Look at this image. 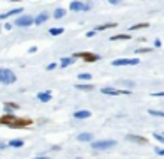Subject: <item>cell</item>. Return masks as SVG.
Segmentation results:
<instances>
[{
    "mask_svg": "<svg viewBox=\"0 0 164 159\" xmlns=\"http://www.w3.org/2000/svg\"><path fill=\"white\" fill-rule=\"evenodd\" d=\"M37 99L41 103H50L51 101V92L50 90H48V92H39V94H37Z\"/></svg>",
    "mask_w": 164,
    "mask_h": 159,
    "instance_id": "15",
    "label": "cell"
},
{
    "mask_svg": "<svg viewBox=\"0 0 164 159\" xmlns=\"http://www.w3.org/2000/svg\"><path fill=\"white\" fill-rule=\"evenodd\" d=\"M83 9H85V4L79 2V0H74V2L69 4V11H72V13H79V11H83Z\"/></svg>",
    "mask_w": 164,
    "mask_h": 159,
    "instance_id": "10",
    "label": "cell"
},
{
    "mask_svg": "<svg viewBox=\"0 0 164 159\" xmlns=\"http://www.w3.org/2000/svg\"><path fill=\"white\" fill-rule=\"evenodd\" d=\"M20 106L16 104V103L13 101H7V103H4V110H6V113H11V111H14V110H18Z\"/></svg>",
    "mask_w": 164,
    "mask_h": 159,
    "instance_id": "16",
    "label": "cell"
},
{
    "mask_svg": "<svg viewBox=\"0 0 164 159\" xmlns=\"http://www.w3.org/2000/svg\"><path fill=\"white\" fill-rule=\"evenodd\" d=\"M116 142L115 140H97V142H90V147L93 150H108V149H113Z\"/></svg>",
    "mask_w": 164,
    "mask_h": 159,
    "instance_id": "3",
    "label": "cell"
},
{
    "mask_svg": "<svg viewBox=\"0 0 164 159\" xmlns=\"http://www.w3.org/2000/svg\"><path fill=\"white\" fill-rule=\"evenodd\" d=\"M0 83H2V85H13V83H16L14 71H11L7 67H2V69H0Z\"/></svg>",
    "mask_w": 164,
    "mask_h": 159,
    "instance_id": "2",
    "label": "cell"
},
{
    "mask_svg": "<svg viewBox=\"0 0 164 159\" xmlns=\"http://www.w3.org/2000/svg\"><path fill=\"white\" fill-rule=\"evenodd\" d=\"M48 18H50L48 13H41V14H37L36 18H34V25H43L44 21H48Z\"/></svg>",
    "mask_w": 164,
    "mask_h": 159,
    "instance_id": "13",
    "label": "cell"
},
{
    "mask_svg": "<svg viewBox=\"0 0 164 159\" xmlns=\"http://www.w3.org/2000/svg\"><path fill=\"white\" fill-rule=\"evenodd\" d=\"M32 118L29 117H16L13 113H4V117H0V124L2 126H9L13 129H23V127H29L32 126Z\"/></svg>",
    "mask_w": 164,
    "mask_h": 159,
    "instance_id": "1",
    "label": "cell"
},
{
    "mask_svg": "<svg viewBox=\"0 0 164 159\" xmlns=\"http://www.w3.org/2000/svg\"><path fill=\"white\" fill-rule=\"evenodd\" d=\"M11 29H13V25H11V23H6V25H4V30H7V32H9Z\"/></svg>",
    "mask_w": 164,
    "mask_h": 159,
    "instance_id": "34",
    "label": "cell"
},
{
    "mask_svg": "<svg viewBox=\"0 0 164 159\" xmlns=\"http://www.w3.org/2000/svg\"><path fill=\"white\" fill-rule=\"evenodd\" d=\"M48 32H50V36H60V34H64V29H58V27H53V29H50L48 30Z\"/></svg>",
    "mask_w": 164,
    "mask_h": 159,
    "instance_id": "22",
    "label": "cell"
},
{
    "mask_svg": "<svg viewBox=\"0 0 164 159\" xmlns=\"http://www.w3.org/2000/svg\"><path fill=\"white\" fill-rule=\"evenodd\" d=\"M148 115H152V117H162V118H164V111H161V110H148Z\"/></svg>",
    "mask_w": 164,
    "mask_h": 159,
    "instance_id": "25",
    "label": "cell"
},
{
    "mask_svg": "<svg viewBox=\"0 0 164 159\" xmlns=\"http://www.w3.org/2000/svg\"><path fill=\"white\" fill-rule=\"evenodd\" d=\"M72 58H83L85 62H97V60H101V57L97 55V53H92V51H78V53H74L72 55Z\"/></svg>",
    "mask_w": 164,
    "mask_h": 159,
    "instance_id": "4",
    "label": "cell"
},
{
    "mask_svg": "<svg viewBox=\"0 0 164 159\" xmlns=\"http://www.w3.org/2000/svg\"><path fill=\"white\" fill-rule=\"evenodd\" d=\"M76 88H78V90H92L93 85H92V83H78Z\"/></svg>",
    "mask_w": 164,
    "mask_h": 159,
    "instance_id": "21",
    "label": "cell"
},
{
    "mask_svg": "<svg viewBox=\"0 0 164 159\" xmlns=\"http://www.w3.org/2000/svg\"><path fill=\"white\" fill-rule=\"evenodd\" d=\"M14 25L20 27V29H27L30 25H34V16H29V14H20V18L14 20Z\"/></svg>",
    "mask_w": 164,
    "mask_h": 159,
    "instance_id": "5",
    "label": "cell"
},
{
    "mask_svg": "<svg viewBox=\"0 0 164 159\" xmlns=\"http://www.w3.org/2000/svg\"><path fill=\"white\" fill-rule=\"evenodd\" d=\"M154 44H155V48H161V41H159V39H155V43Z\"/></svg>",
    "mask_w": 164,
    "mask_h": 159,
    "instance_id": "35",
    "label": "cell"
},
{
    "mask_svg": "<svg viewBox=\"0 0 164 159\" xmlns=\"http://www.w3.org/2000/svg\"><path fill=\"white\" fill-rule=\"evenodd\" d=\"M65 14H67V11H65L64 7H57L53 11V20H62Z\"/></svg>",
    "mask_w": 164,
    "mask_h": 159,
    "instance_id": "14",
    "label": "cell"
},
{
    "mask_svg": "<svg viewBox=\"0 0 164 159\" xmlns=\"http://www.w3.org/2000/svg\"><path fill=\"white\" fill-rule=\"evenodd\" d=\"M109 4H113V6H118V4H124V0H108Z\"/></svg>",
    "mask_w": 164,
    "mask_h": 159,
    "instance_id": "28",
    "label": "cell"
},
{
    "mask_svg": "<svg viewBox=\"0 0 164 159\" xmlns=\"http://www.w3.org/2000/svg\"><path fill=\"white\" fill-rule=\"evenodd\" d=\"M76 140H78V142H88V143H90V142H93V134L92 133H79L78 136H76Z\"/></svg>",
    "mask_w": 164,
    "mask_h": 159,
    "instance_id": "12",
    "label": "cell"
},
{
    "mask_svg": "<svg viewBox=\"0 0 164 159\" xmlns=\"http://www.w3.org/2000/svg\"><path fill=\"white\" fill-rule=\"evenodd\" d=\"M88 117H92V113L88 110H78V111H74V118H78V120H85Z\"/></svg>",
    "mask_w": 164,
    "mask_h": 159,
    "instance_id": "11",
    "label": "cell"
},
{
    "mask_svg": "<svg viewBox=\"0 0 164 159\" xmlns=\"http://www.w3.org/2000/svg\"><path fill=\"white\" fill-rule=\"evenodd\" d=\"M131 36L129 34H116V36H111V41H129Z\"/></svg>",
    "mask_w": 164,
    "mask_h": 159,
    "instance_id": "20",
    "label": "cell"
},
{
    "mask_svg": "<svg viewBox=\"0 0 164 159\" xmlns=\"http://www.w3.org/2000/svg\"><path fill=\"white\" fill-rule=\"evenodd\" d=\"M125 140H127V142H132V143H138V145H147L148 143L145 136H138V134H127Z\"/></svg>",
    "mask_w": 164,
    "mask_h": 159,
    "instance_id": "8",
    "label": "cell"
},
{
    "mask_svg": "<svg viewBox=\"0 0 164 159\" xmlns=\"http://www.w3.org/2000/svg\"><path fill=\"white\" fill-rule=\"evenodd\" d=\"M154 97H164V92H154Z\"/></svg>",
    "mask_w": 164,
    "mask_h": 159,
    "instance_id": "32",
    "label": "cell"
},
{
    "mask_svg": "<svg viewBox=\"0 0 164 159\" xmlns=\"http://www.w3.org/2000/svg\"><path fill=\"white\" fill-rule=\"evenodd\" d=\"M101 92L106 95H120V94H131V90H118V88H111V87H104L101 88Z\"/></svg>",
    "mask_w": 164,
    "mask_h": 159,
    "instance_id": "7",
    "label": "cell"
},
{
    "mask_svg": "<svg viewBox=\"0 0 164 159\" xmlns=\"http://www.w3.org/2000/svg\"><path fill=\"white\" fill-rule=\"evenodd\" d=\"M154 138H155V140H159V142H162V143H164V134H159V133H155V134H154Z\"/></svg>",
    "mask_w": 164,
    "mask_h": 159,
    "instance_id": "27",
    "label": "cell"
},
{
    "mask_svg": "<svg viewBox=\"0 0 164 159\" xmlns=\"http://www.w3.org/2000/svg\"><path fill=\"white\" fill-rule=\"evenodd\" d=\"M55 67H57V64H55V62H51V64H48V71H53Z\"/></svg>",
    "mask_w": 164,
    "mask_h": 159,
    "instance_id": "29",
    "label": "cell"
},
{
    "mask_svg": "<svg viewBox=\"0 0 164 159\" xmlns=\"http://www.w3.org/2000/svg\"><path fill=\"white\" fill-rule=\"evenodd\" d=\"M23 13V7H16V9H11L7 13H2L0 14V20H6V18H11V16H20Z\"/></svg>",
    "mask_w": 164,
    "mask_h": 159,
    "instance_id": "9",
    "label": "cell"
},
{
    "mask_svg": "<svg viewBox=\"0 0 164 159\" xmlns=\"http://www.w3.org/2000/svg\"><path fill=\"white\" fill-rule=\"evenodd\" d=\"M78 78L81 80V81H90V80H92V74H90V72H81V74H78Z\"/></svg>",
    "mask_w": 164,
    "mask_h": 159,
    "instance_id": "24",
    "label": "cell"
},
{
    "mask_svg": "<svg viewBox=\"0 0 164 159\" xmlns=\"http://www.w3.org/2000/svg\"><path fill=\"white\" fill-rule=\"evenodd\" d=\"M148 51H152V48H138L136 53H148Z\"/></svg>",
    "mask_w": 164,
    "mask_h": 159,
    "instance_id": "26",
    "label": "cell"
},
{
    "mask_svg": "<svg viewBox=\"0 0 164 159\" xmlns=\"http://www.w3.org/2000/svg\"><path fill=\"white\" fill-rule=\"evenodd\" d=\"M72 62H74V58L72 57H64L62 60H60V67H62V69H64V67H69Z\"/></svg>",
    "mask_w": 164,
    "mask_h": 159,
    "instance_id": "19",
    "label": "cell"
},
{
    "mask_svg": "<svg viewBox=\"0 0 164 159\" xmlns=\"http://www.w3.org/2000/svg\"><path fill=\"white\" fill-rule=\"evenodd\" d=\"M11 2H21V0H11Z\"/></svg>",
    "mask_w": 164,
    "mask_h": 159,
    "instance_id": "38",
    "label": "cell"
},
{
    "mask_svg": "<svg viewBox=\"0 0 164 159\" xmlns=\"http://www.w3.org/2000/svg\"><path fill=\"white\" fill-rule=\"evenodd\" d=\"M116 23H104V25H99L97 29H93L95 32H101V30H109V29H115Z\"/></svg>",
    "mask_w": 164,
    "mask_h": 159,
    "instance_id": "18",
    "label": "cell"
},
{
    "mask_svg": "<svg viewBox=\"0 0 164 159\" xmlns=\"http://www.w3.org/2000/svg\"><path fill=\"white\" fill-rule=\"evenodd\" d=\"M111 64H113L115 67H122V65H138L139 60H138V58H116V60H113Z\"/></svg>",
    "mask_w": 164,
    "mask_h": 159,
    "instance_id": "6",
    "label": "cell"
},
{
    "mask_svg": "<svg viewBox=\"0 0 164 159\" xmlns=\"http://www.w3.org/2000/svg\"><path fill=\"white\" fill-rule=\"evenodd\" d=\"M6 147H7V145L4 143V142H0V150H4V149H6Z\"/></svg>",
    "mask_w": 164,
    "mask_h": 159,
    "instance_id": "36",
    "label": "cell"
},
{
    "mask_svg": "<svg viewBox=\"0 0 164 159\" xmlns=\"http://www.w3.org/2000/svg\"><path fill=\"white\" fill-rule=\"evenodd\" d=\"M155 154H159V156H164V149H159V147H157V149H155Z\"/></svg>",
    "mask_w": 164,
    "mask_h": 159,
    "instance_id": "31",
    "label": "cell"
},
{
    "mask_svg": "<svg viewBox=\"0 0 164 159\" xmlns=\"http://www.w3.org/2000/svg\"><path fill=\"white\" fill-rule=\"evenodd\" d=\"M34 159H48V157H43V156H39V157H34Z\"/></svg>",
    "mask_w": 164,
    "mask_h": 159,
    "instance_id": "37",
    "label": "cell"
},
{
    "mask_svg": "<svg viewBox=\"0 0 164 159\" xmlns=\"http://www.w3.org/2000/svg\"><path fill=\"white\" fill-rule=\"evenodd\" d=\"M95 34H97L95 30H90V32H86V37H93V36H95Z\"/></svg>",
    "mask_w": 164,
    "mask_h": 159,
    "instance_id": "33",
    "label": "cell"
},
{
    "mask_svg": "<svg viewBox=\"0 0 164 159\" xmlns=\"http://www.w3.org/2000/svg\"><path fill=\"white\" fill-rule=\"evenodd\" d=\"M23 145H25V142L23 140H18V138H14V140H11L7 143V147H13V149H21Z\"/></svg>",
    "mask_w": 164,
    "mask_h": 159,
    "instance_id": "17",
    "label": "cell"
},
{
    "mask_svg": "<svg viewBox=\"0 0 164 159\" xmlns=\"http://www.w3.org/2000/svg\"><path fill=\"white\" fill-rule=\"evenodd\" d=\"M141 29H148V23H138V25H132L129 30L132 32V30H141Z\"/></svg>",
    "mask_w": 164,
    "mask_h": 159,
    "instance_id": "23",
    "label": "cell"
},
{
    "mask_svg": "<svg viewBox=\"0 0 164 159\" xmlns=\"http://www.w3.org/2000/svg\"><path fill=\"white\" fill-rule=\"evenodd\" d=\"M74 159H81V157H74Z\"/></svg>",
    "mask_w": 164,
    "mask_h": 159,
    "instance_id": "39",
    "label": "cell"
},
{
    "mask_svg": "<svg viewBox=\"0 0 164 159\" xmlns=\"http://www.w3.org/2000/svg\"><path fill=\"white\" fill-rule=\"evenodd\" d=\"M122 85H125V87H134L132 81H122Z\"/></svg>",
    "mask_w": 164,
    "mask_h": 159,
    "instance_id": "30",
    "label": "cell"
},
{
    "mask_svg": "<svg viewBox=\"0 0 164 159\" xmlns=\"http://www.w3.org/2000/svg\"><path fill=\"white\" fill-rule=\"evenodd\" d=\"M0 32H2V27H0Z\"/></svg>",
    "mask_w": 164,
    "mask_h": 159,
    "instance_id": "40",
    "label": "cell"
}]
</instances>
